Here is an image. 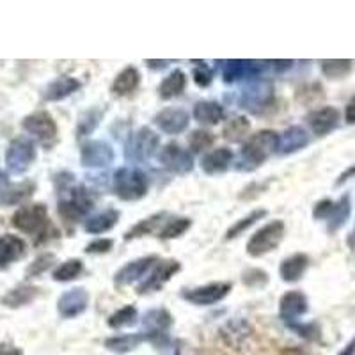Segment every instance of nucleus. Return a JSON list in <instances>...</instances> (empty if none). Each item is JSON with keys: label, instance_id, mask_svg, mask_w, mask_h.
Wrapping results in <instances>:
<instances>
[{"label": "nucleus", "instance_id": "nucleus-1", "mask_svg": "<svg viewBox=\"0 0 355 355\" xmlns=\"http://www.w3.org/2000/svg\"><path fill=\"white\" fill-rule=\"evenodd\" d=\"M279 150V133L274 130H259L245 139L240 150L236 169L252 173L261 167Z\"/></svg>", "mask_w": 355, "mask_h": 355}, {"label": "nucleus", "instance_id": "nucleus-2", "mask_svg": "<svg viewBox=\"0 0 355 355\" xmlns=\"http://www.w3.org/2000/svg\"><path fill=\"white\" fill-rule=\"evenodd\" d=\"M57 194H59L57 211L66 224H77V222L85 220L96 202L93 190L85 185H77V183Z\"/></svg>", "mask_w": 355, "mask_h": 355}, {"label": "nucleus", "instance_id": "nucleus-3", "mask_svg": "<svg viewBox=\"0 0 355 355\" xmlns=\"http://www.w3.org/2000/svg\"><path fill=\"white\" fill-rule=\"evenodd\" d=\"M112 190L125 202H135L150 192V176L135 166H125L114 173Z\"/></svg>", "mask_w": 355, "mask_h": 355}, {"label": "nucleus", "instance_id": "nucleus-4", "mask_svg": "<svg viewBox=\"0 0 355 355\" xmlns=\"http://www.w3.org/2000/svg\"><path fill=\"white\" fill-rule=\"evenodd\" d=\"M275 101V85L274 80L266 77L254 78L243 85L240 93V107L247 112L259 116L274 105Z\"/></svg>", "mask_w": 355, "mask_h": 355}, {"label": "nucleus", "instance_id": "nucleus-5", "mask_svg": "<svg viewBox=\"0 0 355 355\" xmlns=\"http://www.w3.org/2000/svg\"><path fill=\"white\" fill-rule=\"evenodd\" d=\"M284 234H286V224L281 218H275V220L266 222L265 226L259 227L252 236L247 242V254L250 258H263L268 252L277 249L283 242Z\"/></svg>", "mask_w": 355, "mask_h": 355}, {"label": "nucleus", "instance_id": "nucleus-6", "mask_svg": "<svg viewBox=\"0 0 355 355\" xmlns=\"http://www.w3.org/2000/svg\"><path fill=\"white\" fill-rule=\"evenodd\" d=\"M160 151V135L150 128L141 126L135 133H130L125 146V158L132 164H144Z\"/></svg>", "mask_w": 355, "mask_h": 355}, {"label": "nucleus", "instance_id": "nucleus-7", "mask_svg": "<svg viewBox=\"0 0 355 355\" xmlns=\"http://www.w3.org/2000/svg\"><path fill=\"white\" fill-rule=\"evenodd\" d=\"M11 224L15 230L21 231L25 234H44L46 227L50 226L49 220V208L41 202L34 205L20 206L11 217Z\"/></svg>", "mask_w": 355, "mask_h": 355}, {"label": "nucleus", "instance_id": "nucleus-8", "mask_svg": "<svg viewBox=\"0 0 355 355\" xmlns=\"http://www.w3.org/2000/svg\"><path fill=\"white\" fill-rule=\"evenodd\" d=\"M174 325V318L166 307H155L142 316L146 341L158 348H166L171 343L169 331Z\"/></svg>", "mask_w": 355, "mask_h": 355}, {"label": "nucleus", "instance_id": "nucleus-9", "mask_svg": "<svg viewBox=\"0 0 355 355\" xmlns=\"http://www.w3.org/2000/svg\"><path fill=\"white\" fill-rule=\"evenodd\" d=\"M37 158L36 144L28 137H15L6 150V167L9 174L20 176L27 173Z\"/></svg>", "mask_w": 355, "mask_h": 355}, {"label": "nucleus", "instance_id": "nucleus-10", "mask_svg": "<svg viewBox=\"0 0 355 355\" xmlns=\"http://www.w3.org/2000/svg\"><path fill=\"white\" fill-rule=\"evenodd\" d=\"M21 128H24V132H27L34 141L46 146V148H50V146L57 141V135H59V128H57L55 119H53V116L49 110H36V112L25 116L24 119H21Z\"/></svg>", "mask_w": 355, "mask_h": 355}, {"label": "nucleus", "instance_id": "nucleus-11", "mask_svg": "<svg viewBox=\"0 0 355 355\" xmlns=\"http://www.w3.org/2000/svg\"><path fill=\"white\" fill-rule=\"evenodd\" d=\"M233 290V284L230 281H217V283H208L202 286L190 288V290L182 291V299L185 302L192 304V306L206 307L215 306V304L222 302L227 295Z\"/></svg>", "mask_w": 355, "mask_h": 355}, {"label": "nucleus", "instance_id": "nucleus-12", "mask_svg": "<svg viewBox=\"0 0 355 355\" xmlns=\"http://www.w3.org/2000/svg\"><path fill=\"white\" fill-rule=\"evenodd\" d=\"M158 160L162 167L176 176H185V174L194 171V157L189 150H185L182 144L171 141L167 142L160 151H158Z\"/></svg>", "mask_w": 355, "mask_h": 355}, {"label": "nucleus", "instance_id": "nucleus-13", "mask_svg": "<svg viewBox=\"0 0 355 355\" xmlns=\"http://www.w3.org/2000/svg\"><path fill=\"white\" fill-rule=\"evenodd\" d=\"M114 158V148L107 141L87 139L80 144V164L85 169H107Z\"/></svg>", "mask_w": 355, "mask_h": 355}, {"label": "nucleus", "instance_id": "nucleus-14", "mask_svg": "<svg viewBox=\"0 0 355 355\" xmlns=\"http://www.w3.org/2000/svg\"><path fill=\"white\" fill-rule=\"evenodd\" d=\"M158 261H160V258H158L157 254L142 256V258L128 261L114 274V286L126 288L132 286V284L135 283H142L146 275L150 274L151 268H153Z\"/></svg>", "mask_w": 355, "mask_h": 355}, {"label": "nucleus", "instance_id": "nucleus-15", "mask_svg": "<svg viewBox=\"0 0 355 355\" xmlns=\"http://www.w3.org/2000/svg\"><path fill=\"white\" fill-rule=\"evenodd\" d=\"M180 270H182V263L178 259H160L151 268L150 274L146 275L144 281L139 283L135 291H137V295H146L162 290Z\"/></svg>", "mask_w": 355, "mask_h": 355}, {"label": "nucleus", "instance_id": "nucleus-16", "mask_svg": "<svg viewBox=\"0 0 355 355\" xmlns=\"http://www.w3.org/2000/svg\"><path fill=\"white\" fill-rule=\"evenodd\" d=\"M265 69H268L266 61H243V59H234V61L222 62V80L226 84H234L239 80H254L263 77Z\"/></svg>", "mask_w": 355, "mask_h": 355}, {"label": "nucleus", "instance_id": "nucleus-17", "mask_svg": "<svg viewBox=\"0 0 355 355\" xmlns=\"http://www.w3.org/2000/svg\"><path fill=\"white\" fill-rule=\"evenodd\" d=\"M89 302H91V295L85 288H71L66 290L57 300V313L64 320L77 318L87 311Z\"/></svg>", "mask_w": 355, "mask_h": 355}, {"label": "nucleus", "instance_id": "nucleus-18", "mask_svg": "<svg viewBox=\"0 0 355 355\" xmlns=\"http://www.w3.org/2000/svg\"><path fill=\"white\" fill-rule=\"evenodd\" d=\"M153 123L160 132L167 135H180L189 128L190 114L182 107H167L155 114Z\"/></svg>", "mask_w": 355, "mask_h": 355}, {"label": "nucleus", "instance_id": "nucleus-19", "mask_svg": "<svg viewBox=\"0 0 355 355\" xmlns=\"http://www.w3.org/2000/svg\"><path fill=\"white\" fill-rule=\"evenodd\" d=\"M307 311H309V300L300 290L286 291L279 300V316L286 325L299 322V318L307 315Z\"/></svg>", "mask_w": 355, "mask_h": 355}, {"label": "nucleus", "instance_id": "nucleus-20", "mask_svg": "<svg viewBox=\"0 0 355 355\" xmlns=\"http://www.w3.org/2000/svg\"><path fill=\"white\" fill-rule=\"evenodd\" d=\"M307 125H309L311 132L318 135V137H325L331 132H334L339 125V110L336 107H322V109L311 110L306 117Z\"/></svg>", "mask_w": 355, "mask_h": 355}, {"label": "nucleus", "instance_id": "nucleus-21", "mask_svg": "<svg viewBox=\"0 0 355 355\" xmlns=\"http://www.w3.org/2000/svg\"><path fill=\"white\" fill-rule=\"evenodd\" d=\"M234 162V153L230 148H215L202 155L201 158V169L208 176H218L231 169Z\"/></svg>", "mask_w": 355, "mask_h": 355}, {"label": "nucleus", "instance_id": "nucleus-22", "mask_svg": "<svg viewBox=\"0 0 355 355\" xmlns=\"http://www.w3.org/2000/svg\"><path fill=\"white\" fill-rule=\"evenodd\" d=\"M43 293L40 286H34V284H20V286H15L0 297V304L8 309H20V307L28 306L33 304L34 300Z\"/></svg>", "mask_w": 355, "mask_h": 355}, {"label": "nucleus", "instance_id": "nucleus-23", "mask_svg": "<svg viewBox=\"0 0 355 355\" xmlns=\"http://www.w3.org/2000/svg\"><path fill=\"white\" fill-rule=\"evenodd\" d=\"M82 82L75 77H69V75H62V77H57L55 80L50 82L43 91V100L44 101H62L66 98H69L71 94H75L77 91H80Z\"/></svg>", "mask_w": 355, "mask_h": 355}, {"label": "nucleus", "instance_id": "nucleus-24", "mask_svg": "<svg viewBox=\"0 0 355 355\" xmlns=\"http://www.w3.org/2000/svg\"><path fill=\"white\" fill-rule=\"evenodd\" d=\"M309 256L304 254V252H295V254L288 256L281 261L279 265V275L283 279L284 283H299L300 279L304 277V274L309 268Z\"/></svg>", "mask_w": 355, "mask_h": 355}, {"label": "nucleus", "instance_id": "nucleus-25", "mask_svg": "<svg viewBox=\"0 0 355 355\" xmlns=\"http://www.w3.org/2000/svg\"><path fill=\"white\" fill-rule=\"evenodd\" d=\"M311 142L309 133L302 126H290L279 135V153L281 155H293L297 151L307 148Z\"/></svg>", "mask_w": 355, "mask_h": 355}, {"label": "nucleus", "instance_id": "nucleus-26", "mask_svg": "<svg viewBox=\"0 0 355 355\" xmlns=\"http://www.w3.org/2000/svg\"><path fill=\"white\" fill-rule=\"evenodd\" d=\"M121 218V211L116 208H107L103 211H98L94 215H89L84 220V231L89 234H103L117 226Z\"/></svg>", "mask_w": 355, "mask_h": 355}, {"label": "nucleus", "instance_id": "nucleus-27", "mask_svg": "<svg viewBox=\"0 0 355 355\" xmlns=\"http://www.w3.org/2000/svg\"><path fill=\"white\" fill-rule=\"evenodd\" d=\"M167 217L169 214L167 211H158V214L150 215L148 218H142L137 224H133L128 231L125 233V242H130V240H137L142 239V236H150V234L160 233V230L164 227V224L167 222Z\"/></svg>", "mask_w": 355, "mask_h": 355}, {"label": "nucleus", "instance_id": "nucleus-28", "mask_svg": "<svg viewBox=\"0 0 355 355\" xmlns=\"http://www.w3.org/2000/svg\"><path fill=\"white\" fill-rule=\"evenodd\" d=\"M192 116L202 126H215L224 121L226 110L215 100H199L194 103Z\"/></svg>", "mask_w": 355, "mask_h": 355}, {"label": "nucleus", "instance_id": "nucleus-29", "mask_svg": "<svg viewBox=\"0 0 355 355\" xmlns=\"http://www.w3.org/2000/svg\"><path fill=\"white\" fill-rule=\"evenodd\" d=\"M139 85H141V71L135 66H126L114 77L110 93L114 96H128L137 91Z\"/></svg>", "mask_w": 355, "mask_h": 355}, {"label": "nucleus", "instance_id": "nucleus-30", "mask_svg": "<svg viewBox=\"0 0 355 355\" xmlns=\"http://www.w3.org/2000/svg\"><path fill=\"white\" fill-rule=\"evenodd\" d=\"M27 254V243L17 234L0 236V266H9Z\"/></svg>", "mask_w": 355, "mask_h": 355}, {"label": "nucleus", "instance_id": "nucleus-31", "mask_svg": "<svg viewBox=\"0 0 355 355\" xmlns=\"http://www.w3.org/2000/svg\"><path fill=\"white\" fill-rule=\"evenodd\" d=\"M185 87H187V75L185 71L182 69H173V71L164 77V80L160 82L158 85V96L162 100H174V98L182 96L185 93Z\"/></svg>", "mask_w": 355, "mask_h": 355}, {"label": "nucleus", "instance_id": "nucleus-32", "mask_svg": "<svg viewBox=\"0 0 355 355\" xmlns=\"http://www.w3.org/2000/svg\"><path fill=\"white\" fill-rule=\"evenodd\" d=\"M146 341L144 332H135V334H117L110 336V338L105 339V348L112 354L117 355H125L133 352L135 348L141 347Z\"/></svg>", "mask_w": 355, "mask_h": 355}, {"label": "nucleus", "instance_id": "nucleus-33", "mask_svg": "<svg viewBox=\"0 0 355 355\" xmlns=\"http://www.w3.org/2000/svg\"><path fill=\"white\" fill-rule=\"evenodd\" d=\"M36 192V183L27 180V182L15 183L0 194V206H17L31 199Z\"/></svg>", "mask_w": 355, "mask_h": 355}, {"label": "nucleus", "instance_id": "nucleus-34", "mask_svg": "<svg viewBox=\"0 0 355 355\" xmlns=\"http://www.w3.org/2000/svg\"><path fill=\"white\" fill-rule=\"evenodd\" d=\"M105 112L98 107H91V109L84 110V112L78 116V121H77V139H85L89 135H93L94 130L100 126L101 119H103Z\"/></svg>", "mask_w": 355, "mask_h": 355}, {"label": "nucleus", "instance_id": "nucleus-35", "mask_svg": "<svg viewBox=\"0 0 355 355\" xmlns=\"http://www.w3.org/2000/svg\"><path fill=\"white\" fill-rule=\"evenodd\" d=\"M250 121L245 116H234L227 119V123L222 128V137L227 142H242L249 137Z\"/></svg>", "mask_w": 355, "mask_h": 355}, {"label": "nucleus", "instance_id": "nucleus-36", "mask_svg": "<svg viewBox=\"0 0 355 355\" xmlns=\"http://www.w3.org/2000/svg\"><path fill=\"white\" fill-rule=\"evenodd\" d=\"M320 69L331 80H341L352 73L354 61L350 59H323L320 61Z\"/></svg>", "mask_w": 355, "mask_h": 355}, {"label": "nucleus", "instance_id": "nucleus-37", "mask_svg": "<svg viewBox=\"0 0 355 355\" xmlns=\"http://www.w3.org/2000/svg\"><path fill=\"white\" fill-rule=\"evenodd\" d=\"M268 215V211L265 210V208H258V210H252L249 215H245V217L239 218V220L234 222L233 226H230V230L226 231V234H224V240H234L239 239L240 234H243L245 231H249L250 227L254 226L256 222L263 220V218Z\"/></svg>", "mask_w": 355, "mask_h": 355}, {"label": "nucleus", "instance_id": "nucleus-38", "mask_svg": "<svg viewBox=\"0 0 355 355\" xmlns=\"http://www.w3.org/2000/svg\"><path fill=\"white\" fill-rule=\"evenodd\" d=\"M139 320V311L137 307L128 304V306L119 307L117 311H114L112 315L107 318V325L114 331H119V329H126V327H133Z\"/></svg>", "mask_w": 355, "mask_h": 355}, {"label": "nucleus", "instance_id": "nucleus-39", "mask_svg": "<svg viewBox=\"0 0 355 355\" xmlns=\"http://www.w3.org/2000/svg\"><path fill=\"white\" fill-rule=\"evenodd\" d=\"M84 274V263L78 258H71L62 261L61 265L57 266L55 270L52 272V279L55 283H69L75 281Z\"/></svg>", "mask_w": 355, "mask_h": 355}, {"label": "nucleus", "instance_id": "nucleus-40", "mask_svg": "<svg viewBox=\"0 0 355 355\" xmlns=\"http://www.w3.org/2000/svg\"><path fill=\"white\" fill-rule=\"evenodd\" d=\"M350 211H352V202H350V196L345 194L343 198L339 199L334 206V211L332 215L329 217V224H327V231L329 233H336L339 231L341 227L347 224L348 217H350Z\"/></svg>", "mask_w": 355, "mask_h": 355}, {"label": "nucleus", "instance_id": "nucleus-41", "mask_svg": "<svg viewBox=\"0 0 355 355\" xmlns=\"http://www.w3.org/2000/svg\"><path fill=\"white\" fill-rule=\"evenodd\" d=\"M192 227V218L187 217H178V218H169V220L164 224V227L160 230V233L157 234L160 240H174L182 239L183 234Z\"/></svg>", "mask_w": 355, "mask_h": 355}, {"label": "nucleus", "instance_id": "nucleus-42", "mask_svg": "<svg viewBox=\"0 0 355 355\" xmlns=\"http://www.w3.org/2000/svg\"><path fill=\"white\" fill-rule=\"evenodd\" d=\"M215 133H211L210 130L198 128L189 135V148L190 153H208V150H211L215 144Z\"/></svg>", "mask_w": 355, "mask_h": 355}, {"label": "nucleus", "instance_id": "nucleus-43", "mask_svg": "<svg viewBox=\"0 0 355 355\" xmlns=\"http://www.w3.org/2000/svg\"><path fill=\"white\" fill-rule=\"evenodd\" d=\"M268 281H270V275H268L266 270H263V268L252 266V268H245L242 272L243 286L250 288V290H263L268 284Z\"/></svg>", "mask_w": 355, "mask_h": 355}, {"label": "nucleus", "instance_id": "nucleus-44", "mask_svg": "<svg viewBox=\"0 0 355 355\" xmlns=\"http://www.w3.org/2000/svg\"><path fill=\"white\" fill-rule=\"evenodd\" d=\"M55 261H57V258L53 252H43V254L37 256V258L27 266V270H25V277L27 279L40 277V275H43L44 272H49Z\"/></svg>", "mask_w": 355, "mask_h": 355}, {"label": "nucleus", "instance_id": "nucleus-45", "mask_svg": "<svg viewBox=\"0 0 355 355\" xmlns=\"http://www.w3.org/2000/svg\"><path fill=\"white\" fill-rule=\"evenodd\" d=\"M196 64L198 66H194V69H192V78H194L196 85L201 89L210 87V85L214 84V78H215L214 68H210L205 61L196 62Z\"/></svg>", "mask_w": 355, "mask_h": 355}, {"label": "nucleus", "instance_id": "nucleus-46", "mask_svg": "<svg viewBox=\"0 0 355 355\" xmlns=\"http://www.w3.org/2000/svg\"><path fill=\"white\" fill-rule=\"evenodd\" d=\"M270 183H272V178L270 180H265V182H252L250 185H247L245 189L240 192L239 199L240 201H252V199L259 198L263 192H266L268 187H270Z\"/></svg>", "mask_w": 355, "mask_h": 355}, {"label": "nucleus", "instance_id": "nucleus-47", "mask_svg": "<svg viewBox=\"0 0 355 355\" xmlns=\"http://www.w3.org/2000/svg\"><path fill=\"white\" fill-rule=\"evenodd\" d=\"M112 247H114L112 239H96L85 245L84 252L85 254H107V252L112 250Z\"/></svg>", "mask_w": 355, "mask_h": 355}, {"label": "nucleus", "instance_id": "nucleus-48", "mask_svg": "<svg viewBox=\"0 0 355 355\" xmlns=\"http://www.w3.org/2000/svg\"><path fill=\"white\" fill-rule=\"evenodd\" d=\"M334 206L336 202L332 201V199H322V201L316 202L315 208H313V218H315V220H329V217H331L332 211H334Z\"/></svg>", "mask_w": 355, "mask_h": 355}, {"label": "nucleus", "instance_id": "nucleus-49", "mask_svg": "<svg viewBox=\"0 0 355 355\" xmlns=\"http://www.w3.org/2000/svg\"><path fill=\"white\" fill-rule=\"evenodd\" d=\"M288 327L291 329V331H295L299 336H302V338L306 339H311V341H315V339H318V327H316L315 323H293V325H288Z\"/></svg>", "mask_w": 355, "mask_h": 355}, {"label": "nucleus", "instance_id": "nucleus-50", "mask_svg": "<svg viewBox=\"0 0 355 355\" xmlns=\"http://www.w3.org/2000/svg\"><path fill=\"white\" fill-rule=\"evenodd\" d=\"M266 64H268V68L274 69L275 73H283L293 68L295 61H266Z\"/></svg>", "mask_w": 355, "mask_h": 355}, {"label": "nucleus", "instance_id": "nucleus-51", "mask_svg": "<svg viewBox=\"0 0 355 355\" xmlns=\"http://www.w3.org/2000/svg\"><path fill=\"white\" fill-rule=\"evenodd\" d=\"M345 121H347L348 125H355V96L352 98L347 103V107H345Z\"/></svg>", "mask_w": 355, "mask_h": 355}, {"label": "nucleus", "instance_id": "nucleus-52", "mask_svg": "<svg viewBox=\"0 0 355 355\" xmlns=\"http://www.w3.org/2000/svg\"><path fill=\"white\" fill-rule=\"evenodd\" d=\"M0 355H24V352L15 345L9 343H0Z\"/></svg>", "mask_w": 355, "mask_h": 355}, {"label": "nucleus", "instance_id": "nucleus-53", "mask_svg": "<svg viewBox=\"0 0 355 355\" xmlns=\"http://www.w3.org/2000/svg\"><path fill=\"white\" fill-rule=\"evenodd\" d=\"M355 176V166H352V167H348L347 171H345V173H341L339 174V178L338 180H336V187H341L343 185V183H347L348 180H352V178Z\"/></svg>", "mask_w": 355, "mask_h": 355}, {"label": "nucleus", "instance_id": "nucleus-54", "mask_svg": "<svg viewBox=\"0 0 355 355\" xmlns=\"http://www.w3.org/2000/svg\"><path fill=\"white\" fill-rule=\"evenodd\" d=\"M169 64L171 61H155V59H148V61H146V66L150 69H166L169 68Z\"/></svg>", "mask_w": 355, "mask_h": 355}, {"label": "nucleus", "instance_id": "nucleus-55", "mask_svg": "<svg viewBox=\"0 0 355 355\" xmlns=\"http://www.w3.org/2000/svg\"><path fill=\"white\" fill-rule=\"evenodd\" d=\"M281 355H307V354L299 347H286L281 350Z\"/></svg>", "mask_w": 355, "mask_h": 355}, {"label": "nucleus", "instance_id": "nucleus-56", "mask_svg": "<svg viewBox=\"0 0 355 355\" xmlns=\"http://www.w3.org/2000/svg\"><path fill=\"white\" fill-rule=\"evenodd\" d=\"M338 355H355V338H354V339H352L350 343H348V345H347V347H345V348H343V350L339 352V354H338Z\"/></svg>", "mask_w": 355, "mask_h": 355}, {"label": "nucleus", "instance_id": "nucleus-57", "mask_svg": "<svg viewBox=\"0 0 355 355\" xmlns=\"http://www.w3.org/2000/svg\"><path fill=\"white\" fill-rule=\"evenodd\" d=\"M9 185H11V183H9L8 176H6V174L0 171V194H2V192H4Z\"/></svg>", "mask_w": 355, "mask_h": 355}, {"label": "nucleus", "instance_id": "nucleus-58", "mask_svg": "<svg viewBox=\"0 0 355 355\" xmlns=\"http://www.w3.org/2000/svg\"><path fill=\"white\" fill-rule=\"evenodd\" d=\"M169 355H180V350H178V348H176V350H174L173 354H169Z\"/></svg>", "mask_w": 355, "mask_h": 355}]
</instances>
